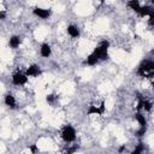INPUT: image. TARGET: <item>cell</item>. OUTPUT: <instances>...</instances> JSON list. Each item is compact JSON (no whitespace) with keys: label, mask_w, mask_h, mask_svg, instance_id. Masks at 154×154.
<instances>
[{"label":"cell","mask_w":154,"mask_h":154,"mask_svg":"<svg viewBox=\"0 0 154 154\" xmlns=\"http://www.w3.org/2000/svg\"><path fill=\"white\" fill-rule=\"evenodd\" d=\"M153 71H154V63L152 60H146L140 65V67L137 70V73L142 77H147V76L152 77Z\"/></svg>","instance_id":"6da1fadb"},{"label":"cell","mask_w":154,"mask_h":154,"mask_svg":"<svg viewBox=\"0 0 154 154\" xmlns=\"http://www.w3.org/2000/svg\"><path fill=\"white\" fill-rule=\"evenodd\" d=\"M108 47H109V42L108 41H102L94 49L93 53L99 58V60H106V59H108V52H107Z\"/></svg>","instance_id":"7a4b0ae2"},{"label":"cell","mask_w":154,"mask_h":154,"mask_svg":"<svg viewBox=\"0 0 154 154\" xmlns=\"http://www.w3.org/2000/svg\"><path fill=\"white\" fill-rule=\"evenodd\" d=\"M61 137L67 143L75 141V138H76V131H75V129L71 125H65L64 129H63V131H61Z\"/></svg>","instance_id":"3957f363"},{"label":"cell","mask_w":154,"mask_h":154,"mask_svg":"<svg viewBox=\"0 0 154 154\" xmlns=\"http://www.w3.org/2000/svg\"><path fill=\"white\" fill-rule=\"evenodd\" d=\"M26 82H28V76L25 73L19 72V71L16 72V73H13V76H12V83L13 84H16V85H23Z\"/></svg>","instance_id":"277c9868"},{"label":"cell","mask_w":154,"mask_h":154,"mask_svg":"<svg viewBox=\"0 0 154 154\" xmlns=\"http://www.w3.org/2000/svg\"><path fill=\"white\" fill-rule=\"evenodd\" d=\"M32 13H34L35 16H37V17H40V18H42V19H46V18H48V17L52 14V11H51L49 8L35 7V8L32 10Z\"/></svg>","instance_id":"5b68a950"},{"label":"cell","mask_w":154,"mask_h":154,"mask_svg":"<svg viewBox=\"0 0 154 154\" xmlns=\"http://www.w3.org/2000/svg\"><path fill=\"white\" fill-rule=\"evenodd\" d=\"M137 94V99H138V103H137V109L140 111V109H142V108H144L146 111H150L152 109V102H149V101H147V100H144L141 95H140V93H136Z\"/></svg>","instance_id":"8992f818"},{"label":"cell","mask_w":154,"mask_h":154,"mask_svg":"<svg viewBox=\"0 0 154 154\" xmlns=\"http://www.w3.org/2000/svg\"><path fill=\"white\" fill-rule=\"evenodd\" d=\"M25 75H26V76H30V77H36V76L41 75V69H40L38 65L32 64V65H30V66L26 69Z\"/></svg>","instance_id":"52a82bcc"},{"label":"cell","mask_w":154,"mask_h":154,"mask_svg":"<svg viewBox=\"0 0 154 154\" xmlns=\"http://www.w3.org/2000/svg\"><path fill=\"white\" fill-rule=\"evenodd\" d=\"M40 53L43 58H48L51 54H52V48L48 43H42L41 45V48H40Z\"/></svg>","instance_id":"ba28073f"},{"label":"cell","mask_w":154,"mask_h":154,"mask_svg":"<svg viewBox=\"0 0 154 154\" xmlns=\"http://www.w3.org/2000/svg\"><path fill=\"white\" fill-rule=\"evenodd\" d=\"M4 101H5V105L8 106L10 108H12V109L16 108V99H14V96L12 94H7L5 96V100Z\"/></svg>","instance_id":"9c48e42d"},{"label":"cell","mask_w":154,"mask_h":154,"mask_svg":"<svg viewBox=\"0 0 154 154\" xmlns=\"http://www.w3.org/2000/svg\"><path fill=\"white\" fill-rule=\"evenodd\" d=\"M20 36H17V35H13L11 38H10V41H8V45H10V47L11 48H13V49H16L17 47H19V45H20Z\"/></svg>","instance_id":"30bf717a"},{"label":"cell","mask_w":154,"mask_h":154,"mask_svg":"<svg viewBox=\"0 0 154 154\" xmlns=\"http://www.w3.org/2000/svg\"><path fill=\"white\" fill-rule=\"evenodd\" d=\"M153 12V8L150 6H141L140 7V11H138V14L141 17H144V16H150Z\"/></svg>","instance_id":"8fae6325"},{"label":"cell","mask_w":154,"mask_h":154,"mask_svg":"<svg viewBox=\"0 0 154 154\" xmlns=\"http://www.w3.org/2000/svg\"><path fill=\"white\" fill-rule=\"evenodd\" d=\"M66 30H67V34H69L71 37H78V36H79V29H78L76 25H72V24H71V25L67 26Z\"/></svg>","instance_id":"7c38bea8"},{"label":"cell","mask_w":154,"mask_h":154,"mask_svg":"<svg viewBox=\"0 0 154 154\" xmlns=\"http://www.w3.org/2000/svg\"><path fill=\"white\" fill-rule=\"evenodd\" d=\"M97 61H99V58H97L94 53H91V54H89V55H88V58L85 59V61H84V63H85V64H88V65H91V66H93V65H95Z\"/></svg>","instance_id":"4fadbf2b"},{"label":"cell","mask_w":154,"mask_h":154,"mask_svg":"<svg viewBox=\"0 0 154 154\" xmlns=\"http://www.w3.org/2000/svg\"><path fill=\"white\" fill-rule=\"evenodd\" d=\"M128 6H129L131 10H134L135 12H137V13H138L140 7H141V5H140V2H138L137 0H130V1H128Z\"/></svg>","instance_id":"5bb4252c"},{"label":"cell","mask_w":154,"mask_h":154,"mask_svg":"<svg viewBox=\"0 0 154 154\" xmlns=\"http://www.w3.org/2000/svg\"><path fill=\"white\" fill-rule=\"evenodd\" d=\"M87 114H88V116H91V114H99V116H101L100 107H96V106H94V105H90L89 108H88Z\"/></svg>","instance_id":"9a60e30c"},{"label":"cell","mask_w":154,"mask_h":154,"mask_svg":"<svg viewBox=\"0 0 154 154\" xmlns=\"http://www.w3.org/2000/svg\"><path fill=\"white\" fill-rule=\"evenodd\" d=\"M135 119L138 122V124H140L141 126H146V125H147V120H146V118H144L143 114L136 113V114H135Z\"/></svg>","instance_id":"2e32d148"},{"label":"cell","mask_w":154,"mask_h":154,"mask_svg":"<svg viewBox=\"0 0 154 154\" xmlns=\"http://www.w3.org/2000/svg\"><path fill=\"white\" fill-rule=\"evenodd\" d=\"M57 99H58V96H57V95H54V94H49V95H47L46 101H47L49 105H53V103L57 101Z\"/></svg>","instance_id":"e0dca14e"},{"label":"cell","mask_w":154,"mask_h":154,"mask_svg":"<svg viewBox=\"0 0 154 154\" xmlns=\"http://www.w3.org/2000/svg\"><path fill=\"white\" fill-rule=\"evenodd\" d=\"M78 149V146H72V147H69L66 148V150L64 152V154H73L76 150Z\"/></svg>","instance_id":"ac0fdd59"},{"label":"cell","mask_w":154,"mask_h":154,"mask_svg":"<svg viewBox=\"0 0 154 154\" xmlns=\"http://www.w3.org/2000/svg\"><path fill=\"white\" fill-rule=\"evenodd\" d=\"M142 150H143V143H138V146L134 149V152L131 154H141Z\"/></svg>","instance_id":"d6986e66"},{"label":"cell","mask_w":154,"mask_h":154,"mask_svg":"<svg viewBox=\"0 0 154 154\" xmlns=\"http://www.w3.org/2000/svg\"><path fill=\"white\" fill-rule=\"evenodd\" d=\"M29 149L31 150V154H36V153L38 152V147H37L36 144H31V146H29Z\"/></svg>","instance_id":"ffe728a7"},{"label":"cell","mask_w":154,"mask_h":154,"mask_svg":"<svg viewBox=\"0 0 154 154\" xmlns=\"http://www.w3.org/2000/svg\"><path fill=\"white\" fill-rule=\"evenodd\" d=\"M144 132H146V126H141V129L136 132V135L137 136H142V135H144Z\"/></svg>","instance_id":"44dd1931"},{"label":"cell","mask_w":154,"mask_h":154,"mask_svg":"<svg viewBox=\"0 0 154 154\" xmlns=\"http://www.w3.org/2000/svg\"><path fill=\"white\" fill-rule=\"evenodd\" d=\"M100 111H101V114L105 113V101L101 102V105H100Z\"/></svg>","instance_id":"7402d4cb"},{"label":"cell","mask_w":154,"mask_h":154,"mask_svg":"<svg viewBox=\"0 0 154 154\" xmlns=\"http://www.w3.org/2000/svg\"><path fill=\"white\" fill-rule=\"evenodd\" d=\"M6 18V12L5 11H0V19H5Z\"/></svg>","instance_id":"603a6c76"},{"label":"cell","mask_w":154,"mask_h":154,"mask_svg":"<svg viewBox=\"0 0 154 154\" xmlns=\"http://www.w3.org/2000/svg\"><path fill=\"white\" fill-rule=\"evenodd\" d=\"M124 150H125V146H122V147H119V149H118L119 153H122V152H124Z\"/></svg>","instance_id":"cb8c5ba5"}]
</instances>
